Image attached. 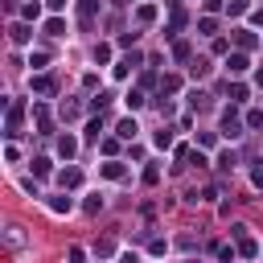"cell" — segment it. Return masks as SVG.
I'll use <instances>...</instances> for the list:
<instances>
[{
  "label": "cell",
  "instance_id": "20",
  "mask_svg": "<svg viewBox=\"0 0 263 263\" xmlns=\"http://www.w3.org/2000/svg\"><path fill=\"white\" fill-rule=\"evenodd\" d=\"M128 107L136 111V107H144V99H140V90H128Z\"/></svg>",
  "mask_w": 263,
  "mask_h": 263
},
{
  "label": "cell",
  "instance_id": "16",
  "mask_svg": "<svg viewBox=\"0 0 263 263\" xmlns=\"http://www.w3.org/2000/svg\"><path fill=\"white\" fill-rule=\"evenodd\" d=\"M238 45H243V50H251V45H255V33H247V29H238Z\"/></svg>",
  "mask_w": 263,
  "mask_h": 263
},
{
  "label": "cell",
  "instance_id": "5",
  "mask_svg": "<svg viewBox=\"0 0 263 263\" xmlns=\"http://www.w3.org/2000/svg\"><path fill=\"white\" fill-rule=\"evenodd\" d=\"M238 251H243L247 259H255L259 255V243H255V238H238Z\"/></svg>",
  "mask_w": 263,
  "mask_h": 263
},
{
  "label": "cell",
  "instance_id": "10",
  "mask_svg": "<svg viewBox=\"0 0 263 263\" xmlns=\"http://www.w3.org/2000/svg\"><path fill=\"white\" fill-rule=\"evenodd\" d=\"M33 90H37V95H54V83L50 78H33Z\"/></svg>",
  "mask_w": 263,
  "mask_h": 263
},
{
  "label": "cell",
  "instance_id": "7",
  "mask_svg": "<svg viewBox=\"0 0 263 263\" xmlns=\"http://www.w3.org/2000/svg\"><path fill=\"white\" fill-rule=\"evenodd\" d=\"M29 37H33V29H29V25H13V41H17V45H25Z\"/></svg>",
  "mask_w": 263,
  "mask_h": 263
},
{
  "label": "cell",
  "instance_id": "17",
  "mask_svg": "<svg viewBox=\"0 0 263 263\" xmlns=\"http://www.w3.org/2000/svg\"><path fill=\"white\" fill-rule=\"evenodd\" d=\"M247 128H263V111H247Z\"/></svg>",
  "mask_w": 263,
  "mask_h": 263
},
{
  "label": "cell",
  "instance_id": "9",
  "mask_svg": "<svg viewBox=\"0 0 263 263\" xmlns=\"http://www.w3.org/2000/svg\"><path fill=\"white\" fill-rule=\"evenodd\" d=\"M136 62H140V58H123V62L116 66V78H128V70H136Z\"/></svg>",
  "mask_w": 263,
  "mask_h": 263
},
{
  "label": "cell",
  "instance_id": "18",
  "mask_svg": "<svg viewBox=\"0 0 263 263\" xmlns=\"http://www.w3.org/2000/svg\"><path fill=\"white\" fill-rule=\"evenodd\" d=\"M111 58V45H95V62H107Z\"/></svg>",
  "mask_w": 263,
  "mask_h": 263
},
{
  "label": "cell",
  "instance_id": "1",
  "mask_svg": "<svg viewBox=\"0 0 263 263\" xmlns=\"http://www.w3.org/2000/svg\"><path fill=\"white\" fill-rule=\"evenodd\" d=\"M222 136H231V140H238V136H243V123H238V119L231 116V111L222 116Z\"/></svg>",
  "mask_w": 263,
  "mask_h": 263
},
{
  "label": "cell",
  "instance_id": "11",
  "mask_svg": "<svg viewBox=\"0 0 263 263\" xmlns=\"http://www.w3.org/2000/svg\"><path fill=\"white\" fill-rule=\"evenodd\" d=\"M103 177H111V181H116V177H123V165H119V161H111V165H103Z\"/></svg>",
  "mask_w": 263,
  "mask_h": 263
},
{
  "label": "cell",
  "instance_id": "12",
  "mask_svg": "<svg viewBox=\"0 0 263 263\" xmlns=\"http://www.w3.org/2000/svg\"><path fill=\"white\" fill-rule=\"evenodd\" d=\"M136 132H140V128H136V119H123V123H119V136H123V140H132Z\"/></svg>",
  "mask_w": 263,
  "mask_h": 263
},
{
  "label": "cell",
  "instance_id": "13",
  "mask_svg": "<svg viewBox=\"0 0 263 263\" xmlns=\"http://www.w3.org/2000/svg\"><path fill=\"white\" fill-rule=\"evenodd\" d=\"M33 173H37V177H50V161H45V156H37V161H33Z\"/></svg>",
  "mask_w": 263,
  "mask_h": 263
},
{
  "label": "cell",
  "instance_id": "14",
  "mask_svg": "<svg viewBox=\"0 0 263 263\" xmlns=\"http://www.w3.org/2000/svg\"><path fill=\"white\" fill-rule=\"evenodd\" d=\"M169 144H173V132L161 128V132H156V148H169Z\"/></svg>",
  "mask_w": 263,
  "mask_h": 263
},
{
  "label": "cell",
  "instance_id": "6",
  "mask_svg": "<svg viewBox=\"0 0 263 263\" xmlns=\"http://www.w3.org/2000/svg\"><path fill=\"white\" fill-rule=\"evenodd\" d=\"M58 181H62V189H74V185H78L83 177H78V169H66V173H62Z\"/></svg>",
  "mask_w": 263,
  "mask_h": 263
},
{
  "label": "cell",
  "instance_id": "22",
  "mask_svg": "<svg viewBox=\"0 0 263 263\" xmlns=\"http://www.w3.org/2000/svg\"><path fill=\"white\" fill-rule=\"evenodd\" d=\"M255 83H259V87H263V66H259V74H255Z\"/></svg>",
  "mask_w": 263,
  "mask_h": 263
},
{
  "label": "cell",
  "instance_id": "19",
  "mask_svg": "<svg viewBox=\"0 0 263 263\" xmlns=\"http://www.w3.org/2000/svg\"><path fill=\"white\" fill-rule=\"evenodd\" d=\"M21 13H25V21H33V17L41 13V4H37V0H33V4H25V8H21Z\"/></svg>",
  "mask_w": 263,
  "mask_h": 263
},
{
  "label": "cell",
  "instance_id": "3",
  "mask_svg": "<svg viewBox=\"0 0 263 263\" xmlns=\"http://www.w3.org/2000/svg\"><path fill=\"white\" fill-rule=\"evenodd\" d=\"M45 33H50V37H62V33H66V21H62V17H50V21H45Z\"/></svg>",
  "mask_w": 263,
  "mask_h": 263
},
{
  "label": "cell",
  "instance_id": "15",
  "mask_svg": "<svg viewBox=\"0 0 263 263\" xmlns=\"http://www.w3.org/2000/svg\"><path fill=\"white\" fill-rule=\"evenodd\" d=\"M231 99H234V103H247V87L234 83V87H231Z\"/></svg>",
  "mask_w": 263,
  "mask_h": 263
},
{
  "label": "cell",
  "instance_id": "4",
  "mask_svg": "<svg viewBox=\"0 0 263 263\" xmlns=\"http://www.w3.org/2000/svg\"><path fill=\"white\" fill-rule=\"evenodd\" d=\"M70 205H74V202L66 198V193H58V198H50V210H54V214H66Z\"/></svg>",
  "mask_w": 263,
  "mask_h": 263
},
{
  "label": "cell",
  "instance_id": "21",
  "mask_svg": "<svg viewBox=\"0 0 263 263\" xmlns=\"http://www.w3.org/2000/svg\"><path fill=\"white\" fill-rule=\"evenodd\" d=\"M45 4H50L54 13H58V8H66V0H45Z\"/></svg>",
  "mask_w": 263,
  "mask_h": 263
},
{
  "label": "cell",
  "instance_id": "2",
  "mask_svg": "<svg viewBox=\"0 0 263 263\" xmlns=\"http://www.w3.org/2000/svg\"><path fill=\"white\" fill-rule=\"evenodd\" d=\"M247 54H231V58H226V70H231V74H247Z\"/></svg>",
  "mask_w": 263,
  "mask_h": 263
},
{
  "label": "cell",
  "instance_id": "8",
  "mask_svg": "<svg viewBox=\"0 0 263 263\" xmlns=\"http://www.w3.org/2000/svg\"><path fill=\"white\" fill-rule=\"evenodd\" d=\"M74 148H78L74 136H62V140H58V152H62V156H74Z\"/></svg>",
  "mask_w": 263,
  "mask_h": 263
}]
</instances>
